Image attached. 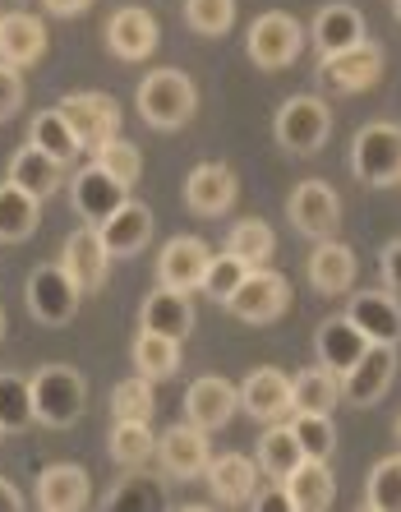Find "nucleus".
<instances>
[{
  "label": "nucleus",
  "mask_w": 401,
  "mask_h": 512,
  "mask_svg": "<svg viewBox=\"0 0 401 512\" xmlns=\"http://www.w3.org/2000/svg\"><path fill=\"white\" fill-rule=\"evenodd\" d=\"M300 51H305V28H300V19H291L286 10L259 14V19L249 24V33H245L249 65H259V70H268V74L295 65Z\"/></svg>",
  "instance_id": "nucleus-5"
},
{
  "label": "nucleus",
  "mask_w": 401,
  "mask_h": 512,
  "mask_svg": "<svg viewBox=\"0 0 401 512\" xmlns=\"http://www.w3.org/2000/svg\"><path fill=\"white\" fill-rule=\"evenodd\" d=\"M392 434H397V443H401V416H397V425H392Z\"/></svg>",
  "instance_id": "nucleus-52"
},
{
  "label": "nucleus",
  "mask_w": 401,
  "mask_h": 512,
  "mask_svg": "<svg viewBox=\"0 0 401 512\" xmlns=\"http://www.w3.org/2000/svg\"><path fill=\"white\" fill-rule=\"evenodd\" d=\"M60 116L70 120L83 153H97L102 143H111L120 134V107L107 93H65L60 97Z\"/></svg>",
  "instance_id": "nucleus-8"
},
{
  "label": "nucleus",
  "mask_w": 401,
  "mask_h": 512,
  "mask_svg": "<svg viewBox=\"0 0 401 512\" xmlns=\"http://www.w3.org/2000/svg\"><path fill=\"white\" fill-rule=\"evenodd\" d=\"M189 33L199 37H222L236 24V0H180Z\"/></svg>",
  "instance_id": "nucleus-43"
},
{
  "label": "nucleus",
  "mask_w": 401,
  "mask_h": 512,
  "mask_svg": "<svg viewBox=\"0 0 401 512\" xmlns=\"http://www.w3.org/2000/svg\"><path fill=\"white\" fill-rule=\"evenodd\" d=\"M42 227V199L0 180V245H24Z\"/></svg>",
  "instance_id": "nucleus-31"
},
{
  "label": "nucleus",
  "mask_w": 401,
  "mask_h": 512,
  "mask_svg": "<svg viewBox=\"0 0 401 512\" xmlns=\"http://www.w3.org/2000/svg\"><path fill=\"white\" fill-rule=\"evenodd\" d=\"M286 305H291V282H286L277 268H249L245 282L236 286V296L226 300V310L236 314L240 323H272L282 319Z\"/></svg>",
  "instance_id": "nucleus-7"
},
{
  "label": "nucleus",
  "mask_w": 401,
  "mask_h": 512,
  "mask_svg": "<svg viewBox=\"0 0 401 512\" xmlns=\"http://www.w3.org/2000/svg\"><path fill=\"white\" fill-rule=\"evenodd\" d=\"M125 199H130V190H125V185H116V180L97 167V162H88L83 171H74L70 203H74V213H79L88 227H102V222H107V217L116 213Z\"/></svg>",
  "instance_id": "nucleus-19"
},
{
  "label": "nucleus",
  "mask_w": 401,
  "mask_h": 512,
  "mask_svg": "<svg viewBox=\"0 0 401 512\" xmlns=\"http://www.w3.org/2000/svg\"><path fill=\"white\" fill-rule=\"evenodd\" d=\"M365 346H369V337L360 333L346 314H332V319H323L319 328H314V351H319V365H323V370H332L337 379L351 370L355 360L365 356Z\"/></svg>",
  "instance_id": "nucleus-27"
},
{
  "label": "nucleus",
  "mask_w": 401,
  "mask_h": 512,
  "mask_svg": "<svg viewBox=\"0 0 401 512\" xmlns=\"http://www.w3.org/2000/svg\"><path fill=\"white\" fill-rule=\"evenodd\" d=\"M97 231H102V240H107L111 259H134V254H143L148 250V240H153V213H148L143 203L125 199Z\"/></svg>",
  "instance_id": "nucleus-28"
},
{
  "label": "nucleus",
  "mask_w": 401,
  "mask_h": 512,
  "mask_svg": "<svg viewBox=\"0 0 401 512\" xmlns=\"http://www.w3.org/2000/svg\"><path fill=\"white\" fill-rule=\"evenodd\" d=\"M236 393H240V411H249L259 425L286 420L295 411V402H291V374L277 370V365H259V370H249Z\"/></svg>",
  "instance_id": "nucleus-15"
},
{
  "label": "nucleus",
  "mask_w": 401,
  "mask_h": 512,
  "mask_svg": "<svg viewBox=\"0 0 401 512\" xmlns=\"http://www.w3.org/2000/svg\"><path fill=\"white\" fill-rule=\"evenodd\" d=\"M236 171L226 162H199L185 180V208L194 217H222L236 203Z\"/></svg>",
  "instance_id": "nucleus-21"
},
{
  "label": "nucleus",
  "mask_w": 401,
  "mask_h": 512,
  "mask_svg": "<svg viewBox=\"0 0 401 512\" xmlns=\"http://www.w3.org/2000/svg\"><path fill=\"white\" fill-rule=\"evenodd\" d=\"M42 5H47L51 14H60V19H70V14H83V10H88L93 0H42Z\"/></svg>",
  "instance_id": "nucleus-49"
},
{
  "label": "nucleus",
  "mask_w": 401,
  "mask_h": 512,
  "mask_svg": "<svg viewBox=\"0 0 401 512\" xmlns=\"http://www.w3.org/2000/svg\"><path fill=\"white\" fill-rule=\"evenodd\" d=\"M286 217L291 227L309 240H328L337 236V222H342V199L328 180H300L286 199Z\"/></svg>",
  "instance_id": "nucleus-9"
},
{
  "label": "nucleus",
  "mask_w": 401,
  "mask_h": 512,
  "mask_svg": "<svg viewBox=\"0 0 401 512\" xmlns=\"http://www.w3.org/2000/svg\"><path fill=\"white\" fill-rule=\"evenodd\" d=\"M153 457H157V466H162V476H171V480H199L203 471H208V462H213L208 429L180 420V425H171L162 439H157Z\"/></svg>",
  "instance_id": "nucleus-11"
},
{
  "label": "nucleus",
  "mask_w": 401,
  "mask_h": 512,
  "mask_svg": "<svg viewBox=\"0 0 401 512\" xmlns=\"http://www.w3.org/2000/svg\"><path fill=\"white\" fill-rule=\"evenodd\" d=\"M226 254H236L245 268H263L277 254V236L263 217H240L236 227L226 231Z\"/></svg>",
  "instance_id": "nucleus-36"
},
{
  "label": "nucleus",
  "mask_w": 401,
  "mask_h": 512,
  "mask_svg": "<svg viewBox=\"0 0 401 512\" xmlns=\"http://www.w3.org/2000/svg\"><path fill=\"white\" fill-rule=\"evenodd\" d=\"M245 263L236 259V254H213V259H208V268H203V282H199V291L208 300H217V305H226V300L236 296V286L245 282Z\"/></svg>",
  "instance_id": "nucleus-45"
},
{
  "label": "nucleus",
  "mask_w": 401,
  "mask_h": 512,
  "mask_svg": "<svg viewBox=\"0 0 401 512\" xmlns=\"http://www.w3.org/2000/svg\"><path fill=\"white\" fill-rule=\"evenodd\" d=\"M309 37H314L319 56H332V51H346V47H360V42L369 37L365 33V14L355 10V5H346V0H332V5H323V10L314 14Z\"/></svg>",
  "instance_id": "nucleus-29"
},
{
  "label": "nucleus",
  "mask_w": 401,
  "mask_h": 512,
  "mask_svg": "<svg viewBox=\"0 0 401 512\" xmlns=\"http://www.w3.org/2000/svg\"><path fill=\"white\" fill-rule=\"evenodd\" d=\"M130 360H134V374H143V379H153V383H166V379H176V370H180V342L176 337H162V333H139Z\"/></svg>",
  "instance_id": "nucleus-34"
},
{
  "label": "nucleus",
  "mask_w": 401,
  "mask_h": 512,
  "mask_svg": "<svg viewBox=\"0 0 401 512\" xmlns=\"http://www.w3.org/2000/svg\"><path fill=\"white\" fill-rule=\"evenodd\" d=\"M24 508H28V499L19 494V485L0 476V512H24Z\"/></svg>",
  "instance_id": "nucleus-48"
},
{
  "label": "nucleus",
  "mask_w": 401,
  "mask_h": 512,
  "mask_svg": "<svg viewBox=\"0 0 401 512\" xmlns=\"http://www.w3.org/2000/svg\"><path fill=\"white\" fill-rule=\"evenodd\" d=\"M282 494L291 512H328L337 503V476L328 457H300V466L282 480Z\"/></svg>",
  "instance_id": "nucleus-17"
},
{
  "label": "nucleus",
  "mask_w": 401,
  "mask_h": 512,
  "mask_svg": "<svg viewBox=\"0 0 401 512\" xmlns=\"http://www.w3.org/2000/svg\"><path fill=\"white\" fill-rule=\"evenodd\" d=\"M240 411V393H236V383H226L222 374H203V379L189 383V393H185V420L189 425H199V429H226L231 425V416Z\"/></svg>",
  "instance_id": "nucleus-16"
},
{
  "label": "nucleus",
  "mask_w": 401,
  "mask_h": 512,
  "mask_svg": "<svg viewBox=\"0 0 401 512\" xmlns=\"http://www.w3.org/2000/svg\"><path fill=\"white\" fill-rule=\"evenodd\" d=\"M24 70H14V65H0V125L10 116H19V107H24Z\"/></svg>",
  "instance_id": "nucleus-46"
},
{
  "label": "nucleus",
  "mask_w": 401,
  "mask_h": 512,
  "mask_svg": "<svg viewBox=\"0 0 401 512\" xmlns=\"http://www.w3.org/2000/svg\"><path fill=\"white\" fill-rule=\"evenodd\" d=\"M107 512H162L166 508V494H162V480L157 476H143L139 466H125V476L107 489L102 499Z\"/></svg>",
  "instance_id": "nucleus-32"
},
{
  "label": "nucleus",
  "mask_w": 401,
  "mask_h": 512,
  "mask_svg": "<svg viewBox=\"0 0 401 512\" xmlns=\"http://www.w3.org/2000/svg\"><path fill=\"white\" fill-rule=\"evenodd\" d=\"M28 143L42 148L47 157H56V162H74V153H83L79 139H74V130H70V120L60 116V107L37 111V116L28 120Z\"/></svg>",
  "instance_id": "nucleus-37"
},
{
  "label": "nucleus",
  "mask_w": 401,
  "mask_h": 512,
  "mask_svg": "<svg viewBox=\"0 0 401 512\" xmlns=\"http://www.w3.org/2000/svg\"><path fill=\"white\" fill-rule=\"evenodd\" d=\"M5 328H10V319H5V310H0V342H5Z\"/></svg>",
  "instance_id": "nucleus-50"
},
{
  "label": "nucleus",
  "mask_w": 401,
  "mask_h": 512,
  "mask_svg": "<svg viewBox=\"0 0 401 512\" xmlns=\"http://www.w3.org/2000/svg\"><path fill=\"white\" fill-rule=\"evenodd\" d=\"M5 180L19 185L24 194H33V199H51V194L60 190V180H65V162L47 157L42 148H33V143H24V148H14Z\"/></svg>",
  "instance_id": "nucleus-30"
},
{
  "label": "nucleus",
  "mask_w": 401,
  "mask_h": 512,
  "mask_svg": "<svg viewBox=\"0 0 401 512\" xmlns=\"http://www.w3.org/2000/svg\"><path fill=\"white\" fill-rule=\"evenodd\" d=\"M42 56H47V24L24 10L0 14V65L28 70V65H37Z\"/></svg>",
  "instance_id": "nucleus-26"
},
{
  "label": "nucleus",
  "mask_w": 401,
  "mask_h": 512,
  "mask_svg": "<svg viewBox=\"0 0 401 512\" xmlns=\"http://www.w3.org/2000/svg\"><path fill=\"white\" fill-rule=\"evenodd\" d=\"M291 402H295V411H323V416H332V406L342 402V379L332 370H323V365L295 370Z\"/></svg>",
  "instance_id": "nucleus-35"
},
{
  "label": "nucleus",
  "mask_w": 401,
  "mask_h": 512,
  "mask_svg": "<svg viewBox=\"0 0 401 512\" xmlns=\"http://www.w3.org/2000/svg\"><path fill=\"white\" fill-rule=\"evenodd\" d=\"M392 374H397V342H369L365 356L342 374V397L351 406H374L388 397Z\"/></svg>",
  "instance_id": "nucleus-12"
},
{
  "label": "nucleus",
  "mask_w": 401,
  "mask_h": 512,
  "mask_svg": "<svg viewBox=\"0 0 401 512\" xmlns=\"http://www.w3.org/2000/svg\"><path fill=\"white\" fill-rule=\"evenodd\" d=\"M33 425V393H28V374L5 370L0 374V429L5 434H24Z\"/></svg>",
  "instance_id": "nucleus-39"
},
{
  "label": "nucleus",
  "mask_w": 401,
  "mask_h": 512,
  "mask_svg": "<svg viewBox=\"0 0 401 512\" xmlns=\"http://www.w3.org/2000/svg\"><path fill=\"white\" fill-rule=\"evenodd\" d=\"M309 286L319 291V296H346L355 286V273H360V259H355L351 245H342L337 236L319 240L314 254H309Z\"/></svg>",
  "instance_id": "nucleus-24"
},
{
  "label": "nucleus",
  "mask_w": 401,
  "mask_h": 512,
  "mask_svg": "<svg viewBox=\"0 0 401 512\" xmlns=\"http://www.w3.org/2000/svg\"><path fill=\"white\" fill-rule=\"evenodd\" d=\"M60 268L79 282V291L88 296V291H102V282H107L111 273V250L107 240H102V231L97 227H74L70 236H65V245H60Z\"/></svg>",
  "instance_id": "nucleus-13"
},
{
  "label": "nucleus",
  "mask_w": 401,
  "mask_h": 512,
  "mask_svg": "<svg viewBox=\"0 0 401 512\" xmlns=\"http://www.w3.org/2000/svg\"><path fill=\"white\" fill-rule=\"evenodd\" d=\"M203 480H208L213 503H222V508H249V499L259 494V462H249L245 453H222L208 462Z\"/></svg>",
  "instance_id": "nucleus-20"
},
{
  "label": "nucleus",
  "mask_w": 401,
  "mask_h": 512,
  "mask_svg": "<svg viewBox=\"0 0 401 512\" xmlns=\"http://www.w3.org/2000/svg\"><path fill=\"white\" fill-rule=\"evenodd\" d=\"M365 508L369 512H401V453L374 462L365 480Z\"/></svg>",
  "instance_id": "nucleus-40"
},
{
  "label": "nucleus",
  "mask_w": 401,
  "mask_h": 512,
  "mask_svg": "<svg viewBox=\"0 0 401 512\" xmlns=\"http://www.w3.org/2000/svg\"><path fill=\"white\" fill-rule=\"evenodd\" d=\"M111 411H116V420H153V411H157L153 379H143V374L120 379L111 388Z\"/></svg>",
  "instance_id": "nucleus-42"
},
{
  "label": "nucleus",
  "mask_w": 401,
  "mask_h": 512,
  "mask_svg": "<svg viewBox=\"0 0 401 512\" xmlns=\"http://www.w3.org/2000/svg\"><path fill=\"white\" fill-rule=\"evenodd\" d=\"M346 319L369 337V342H401V300L388 286H351Z\"/></svg>",
  "instance_id": "nucleus-14"
},
{
  "label": "nucleus",
  "mask_w": 401,
  "mask_h": 512,
  "mask_svg": "<svg viewBox=\"0 0 401 512\" xmlns=\"http://www.w3.org/2000/svg\"><path fill=\"white\" fill-rule=\"evenodd\" d=\"M24 300H28V314H33L37 323H47V328H65V323L79 314L83 291L56 259V263H37L33 273H28Z\"/></svg>",
  "instance_id": "nucleus-6"
},
{
  "label": "nucleus",
  "mask_w": 401,
  "mask_h": 512,
  "mask_svg": "<svg viewBox=\"0 0 401 512\" xmlns=\"http://www.w3.org/2000/svg\"><path fill=\"white\" fill-rule=\"evenodd\" d=\"M378 273L388 282V291H401V240H388L378 254Z\"/></svg>",
  "instance_id": "nucleus-47"
},
{
  "label": "nucleus",
  "mask_w": 401,
  "mask_h": 512,
  "mask_svg": "<svg viewBox=\"0 0 401 512\" xmlns=\"http://www.w3.org/2000/svg\"><path fill=\"white\" fill-rule=\"evenodd\" d=\"M93 503V480L74 462H51L37 476V508L42 512H79Z\"/></svg>",
  "instance_id": "nucleus-22"
},
{
  "label": "nucleus",
  "mask_w": 401,
  "mask_h": 512,
  "mask_svg": "<svg viewBox=\"0 0 401 512\" xmlns=\"http://www.w3.org/2000/svg\"><path fill=\"white\" fill-rule=\"evenodd\" d=\"M111 457L120 466H143L153 457L157 448V434H153V420H116L111 425V439H107Z\"/></svg>",
  "instance_id": "nucleus-38"
},
{
  "label": "nucleus",
  "mask_w": 401,
  "mask_h": 512,
  "mask_svg": "<svg viewBox=\"0 0 401 512\" xmlns=\"http://www.w3.org/2000/svg\"><path fill=\"white\" fill-rule=\"evenodd\" d=\"M383 47L378 42H360V47H346V51H332V56H319V84L323 88H337V93H365L383 79Z\"/></svg>",
  "instance_id": "nucleus-10"
},
{
  "label": "nucleus",
  "mask_w": 401,
  "mask_h": 512,
  "mask_svg": "<svg viewBox=\"0 0 401 512\" xmlns=\"http://www.w3.org/2000/svg\"><path fill=\"white\" fill-rule=\"evenodd\" d=\"M139 323L143 333H162V337H189L194 333V300L189 291H171V286L157 282L139 305Z\"/></svg>",
  "instance_id": "nucleus-25"
},
{
  "label": "nucleus",
  "mask_w": 401,
  "mask_h": 512,
  "mask_svg": "<svg viewBox=\"0 0 401 512\" xmlns=\"http://www.w3.org/2000/svg\"><path fill=\"white\" fill-rule=\"evenodd\" d=\"M208 259H213V250H208L199 236L166 240L162 254H157V282L171 286V291H199Z\"/></svg>",
  "instance_id": "nucleus-23"
},
{
  "label": "nucleus",
  "mask_w": 401,
  "mask_h": 512,
  "mask_svg": "<svg viewBox=\"0 0 401 512\" xmlns=\"http://www.w3.org/2000/svg\"><path fill=\"white\" fill-rule=\"evenodd\" d=\"M291 434L305 448V457H332V448H337V425L323 411H295Z\"/></svg>",
  "instance_id": "nucleus-44"
},
{
  "label": "nucleus",
  "mask_w": 401,
  "mask_h": 512,
  "mask_svg": "<svg viewBox=\"0 0 401 512\" xmlns=\"http://www.w3.org/2000/svg\"><path fill=\"white\" fill-rule=\"evenodd\" d=\"M0 439H5V429H0Z\"/></svg>",
  "instance_id": "nucleus-53"
},
{
  "label": "nucleus",
  "mask_w": 401,
  "mask_h": 512,
  "mask_svg": "<svg viewBox=\"0 0 401 512\" xmlns=\"http://www.w3.org/2000/svg\"><path fill=\"white\" fill-rule=\"evenodd\" d=\"M134 107H139L143 125L153 130H180L194 120L199 111V88L185 70L176 65H162V70H148L139 79V93H134Z\"/></svg>",
  "instance_id": "nucleus-1"
},
{
  "label": "nucleus",
  "mask_w": 401,
  "mask_h": 512,
  "mask_svg": "<svg viewBox=\"0 0 401 512\" xmlns=\"http://www.w3.org/2000/svg\"><path fill=\"white\" fill-rule=\"evenodd\" d=\"M328 134H332V107L314 93L286 97L277 116H272V139L295 157H314L328 143Z\"/></svg>",
  "instance_id": "nucleus-4"
},
{
  "label": "nucleus",
  "mask_w": 401,
  "mask_h": 512,
  "mask_svg": "<svg viewBox=\"0 0 401 512\" xmlns=\"http://www.w3.org/2000/svg\"><path fill=\"white\" fill-rule=\"evenodd\" d=\"M392 14H397V24H401V0H392Z\"/></svg>",
  "instance_id": "nucleus-51"
},
{
  "label": "nucleus",
  "mask_w": 401,
  "mask_h": 512,
  "mask_svg": "<svg viewBox=\"0 0 401 512\" xmlns=\"http://www.w3.org/2000/svg\"><path fill=\"white\" fill-rule=\"evenodd\" d=\"M107 47L116 60L125 65H139L157 51V19L143 5H120L107 19Z\"/></svg>",
  "instance_id": "nucleus-18"
},
{
  "label": "nucleus",
  "mask_w": 401,
  "mask_h": 512,
  "mask_svg": "<svg viewBox=\"0 0 401 512\" xmlns=\"http://www.w3.org/2000/svg\"><path fill=\"white\" fill-rule=\"evenodd\" d=\"M351 176L369 190H388L401 180V125L369 120L351 139Z\"/></svg>",
  "instance_id": "nucleus-3"
},
{
  "label": "nucleus",
  "mask_w": 401,
  "mask_h": 512,
  "mask_svg": "<svg viewBox=\"0 0 401 512\" xmlns=\"http://www.w3.org/2000/svg\"><path fill=\"white\" fill-rule=\"evenodd\" d=\"M300 457H305V448L295 443L291 420H272L259 439V471L272 480V485H282L295 466H300Z\"/></svg>",
  "instance_id": "nucleus-33"
},
{
  "label": "nucleus",
  "mask_w": 401,
  "mask_h": 512,
  "mask_svg": "<svg viewBox=\"0 0 401 512\" xmlns=\"http://www.w3.org/2000/svg\"><path fill=\"white\" fill-rule=\"evenodd\" d=\"M93 162L102 171H107L116 185H125V190H134L139 185V176H143V153H139V143H130V139H111V143H102L93 153Z\"/></svg>",
  "instance_id": "nucleus-41"
},
{
  "label": "nucleus",
  "mask_w": 401,
  "mask_h": 512,
  "mask_svg": "<svg viewBox=\"0 0 401 512\" xmlns=\"http://www.w3.org/2000/svg\"><path fill=\"white\" fill-rule=\"evenodd\" d=\"M28 393H33V425L42 429H74L88 406V383L74 365H42L37 374H28Z\"/></svg>",
  "instance_id": "nucleus-2"
}]
</instances>
